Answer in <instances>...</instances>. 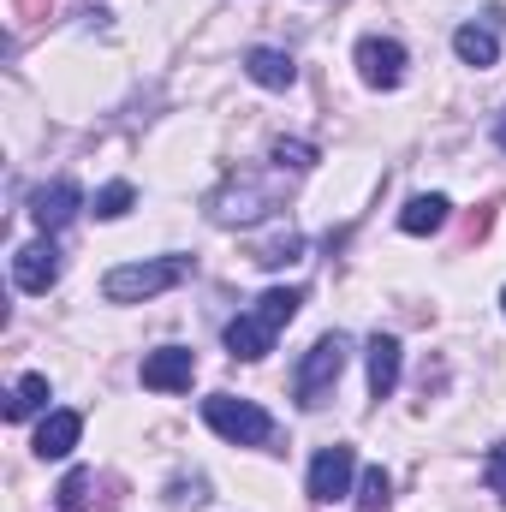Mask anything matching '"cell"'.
<instances>
[{"label": "cell", "mask_w": 506, "mask_h": 512, "mask_svg": "<svg viewBox=\"0 0 506 512\" xmlns=\"http://www.w3.org/2000/svg\"><path fill=\"white\" fill-rule=\"evenodd\" d=\"M185 274H191V256L126 262V268H108V280H102V298H108V304H143V298H161L167 286H179Z\"/></svg>", "instance_id": "1"}, {"label": "cell", "mask_w": 506, "mask_h": 512, "mask_svg": "<svg viewBox=\"0 0 506 512\" xmlns=\"http://www.w3.org/2000/svg\"><path fill=\"white\" fill-rule=\"evenodd\" d=\"M346 364H352V346H346V334H322L310 352H304V364H298V405L304 411H322L328 399H334V382L346 376Z\"/></svg>", "instance_id": "2"}, {"label": "cell", "mask_w": 506, "mask_h": 512, "mask_svg": "<svg viewBox=\"0 0 506 512\" xmlns=\"http://www.w3.org/2000/svg\"><path fill=\"white\" fill-rule=\"evenodd\" d=\"M203 417L215 435H227L233 447H268L274 441V417L256 405V399H233V393H209L203 399Z\"/></svg>", "instance_id": "3"}, {"label": "cell", "mask_w": 506, "mask_h": 512, "mask_svg": "<svg viewBox=\"0 0 506 512\" xmlns=\"http://www.w3.org/2000/svg\"><path fill=\"white\" fill-rule=\"evenodd\" d=\"M352 471H358V453H352L346 441L322 447V453L310 459V501H340V495H352Z\"/></svg>", "instance_id": "4"}, {"label": "cell", "mask_w": 506, "mask_h": 512, "mask_svg": "<svg viewBox=\"0 0 506 512\" xmlns=\"http://www.w3.org/2000/svg\"><path fill=\"white\" fill-rule=\"evenodd\" d=\"M358 78H364L370 90H399V78H405V48H399L393 36H364V42H358Z\"/></svg>", "instance_id": "5"}, {"label": "cell", "mask_w": 506, "mask_h": 512, "mask_svg": "<svg viewBox=\"0 0 506 512\" xmlns=\"http://www.w3.org/2000/svg\"><path fill=\"white\" fill-rule=\"evenodd\" d=\"M274 209V191H262V185H251V179H233L215 203H209V215L221 221V227H251V221H262Z\"/></svg>", "instance_id": "6"}, {"label": "cell", "mask_w": 506, "mask_h": 512, "mask_svg": "<svg viewBox=\"0 0 506 512\" xmlns=\"http://www.w3.org/2000/svg\"><path fill=\"white\" fill-rule=\"evenodd\" d=\"M143 387L149 393H185L191 376H197V358L185 352V346H161V352H143Z\"/></svg>", "instance_id": "7"}, {"label": "cell", "mask_w": 506, "mask_h": 512, "mask_svg": "<svg viewBox=\"0 0 506 512\" xmlns=\"http://www.w3.org/2000/svg\"><path fill=\"white\" fill-rule=\"evenodd\" d=\"M120 477H96V471H72L66 483H60V512H114L120 507Z\"/></svg>", "instance_id": "8"}, {"label": "cell", "mask_w": 506, "mask_h": 512, "mask_svg": "<svg viewBox=\"0 0 506 512\" xmlns=\"http://www.w3.org/2000/svg\"><path fill=\"white\" fill-rule=\"evenodd\" d=\"M78 209H84V191H78V179H54V185L30 191V221H36L42 233H60V227H66Z\"/></svg>", "instance_id": "9"}, {"label": "cell", "mask_w": 506, "mask_h": 512, "mask_svg": "<svg viewBox=\"0 0 506 512\" xmlns=\"http://www.w3.org/2000/svg\"><path fill=\"white\" fill-rule=\"evenodd\" d=\"M12 280H18V292H48L60 280V245L54 239L24 245V251L12 256Z\"/></svg>", "instance_id": "10"}, {"label": "cell", "mask_w": 506, "mask_h": 512, "mask_svg": "<svg viewBox=\"0 0 506 512\" xmlns=\"http://www.w3.org/2000/svg\"><path fill=\"white\" fill-rule=\"evenodd\" d=\"M84 435V417L78 411H48L42 429H36V459H66Z\"/></svg>", "instance_id": "11"}, {"label": "cell", "mask_w": 506, "mask_h": 512, "mask_svg": "<svg viewBox=\"0 0 506 512\" xmlns=\"http://www.w3.org/2000/svg\"><path fill=\"white\" fill-rule=\"evenodd\" d=\"M274 334H280V328H268V322H262V316H233V322H227V352H233V358H268V352H274Z\"/></svg>", "instance_id": "12"}, {"label": "cell", "mask_w": 506, "mask_h": 512, "mask_svg": "<svg viewBox=\"0 0 506 512\" xmlns=\"http://www.w3.org/2000/svg\"><path fill=\"white\" fill-rule=\"evenodd\" d=\"M447 215H453V203H447L441 191H423V197H411V203L399 209V227H405L411 239H429V233L447 227Z\"/></svg>", "instance_id": "13"}, {"label": "cell", "mask_w": 506, "mask_h": 512, "mask_svg": "<svg viewBox=\"0 0 506 512\" xmlns=\"http://www.w3.org/2000/svg\"><path fill=\"white\" fill-rule=\"evenodd\" d=\"M245 72H251V84H262V90H292L298 84L292 54H280V48H251L245 54Z\"/></svg>", "instance_id": "14"}, {"label": "cell", "mask_w": 506, "mask_h": 512, "mask_svg": "<svg viewBox=\"0 0 506 512\" xmlns=\"http://www.w3.org/2000/svg\"><path fill=\"white\" fill-rule=\"evenodd\" d=\"M453 54H459L465 66H495V60H501V36H495L489 24H459V30H453Z\"/></svg>", "instance_id": "15"}, {"label": "cell", "mask_w": 506, "mask_h": 512, "mask_svg": "<svg viewBox=\"0 0 506 512\" xmlns=\"http://www.w3.org/2000/svg\"><path fill=\"white\" fill-rule=\"evenodd\" d=\"M393 387H399V340L393 334H376L370 340V393L387 399Z\"/></svg>", "instance_id": "16"}, {"label": "cell", "mask_w": 506, "mask_h": 512, "mask_svg": "<svg viewBox=\"0 0 506 512\" xmlns=\"http://www.w3.org/2000/svg\"><path fill=\"white\" fill-rule=\"evenodd\" d=\"M298 304H304V292H298V286H268V292L256 298V316H262L268 328H286V322L298 316Z\"/></svg>", "instance_id": "17"}, {"label": "cell", "mask_w": 506, "mask_h": 512, "mask_svg": "<svg viewBox=\"0 0 506 512\" xmlns=\"http://www.w3.org/2000/svg\"><path fill=\"white\" fill-rule=\"evenodd\" d=\"M48 405V376H24V382L6 393V423H24L30 411H42Z\"/></svg>", "instance_id": "18"}, {"label": "cell", "mask_w": 506, "mask_h": 512, "mask_svg": "<svg viewBox=\"0 0 506 512\" xmlns=\"http://www.w3.org/2000/svg\"><path fill=\"white\" fill-rule=\"evenodd\" d=\"M387 495H393L387 471H381V465H370V471H364V483H358V512H381V507H387Z\"/></svg>", "instance_id": "19"}, {"label": "cell", "mask_w": 506, "mask_h": 512, "mask_svg": "<svg viewBox=\"0 0 506 512\" xmlns=\"http://www.w3.org/2000/svg\"><path fill=\"white\" fill-rule=\"evenodd\" d=\"M126 209H131V185H126V179H114V185H102V191H96V215H102V221H120Z\"/></svg>", "instance_id": "20"}, {"label": "cell", "mask_w": 506, "mask_h": 512, "mask_svg": "<svg viewBox=\"0 0 506 512\" xmlns=\"http://www.w3.org/2000/svg\"><path fill=\"white\" fill-rule=\"evenodd\" d=\"M298 251H304V239H298V233H286V239L262 245V251H256L251 262H262V268H286V262H298Z\"/></svg>", "instance_id": "21"}, {"label": "cell", "mask_w": 506, "mask_h": 512, "mask_svg": "<svg viewBox=\"0 0 506 512\" xmlns=\"http://www.w3.org/2000/svg\"><path fill=\"white\" fill-rule=\"evenodd\" d=\"M274 167H316V149L298 143V137H292V143L280 137V143H274Z\"/></svg>", "instance_id": "22"}, {"label": "cell", "mask_w": 506, "mask_h": 512, "mask_svg": "<svg viewBox=\"0 0 506 512\" xmlns=\"http://www.w3.org/2000/svg\"><path fill=\"white\" fill-rule=\"evenodd\" d=\"M489 227H495V203H483L477 215H465V227H459V239H465V245H477V239H483Z\"/></svg>", "instance_id": "23"}, {"label": "cell", "mask_w": 506, "mask_h": 512, "mask_svg": "<svg viewBox=\"0 0 506 512\" xmlns=\"http://www.w3.org/2000/svg\"><path fill=\"white\" fill-rule=\"evenodd\" d=\"M54 6H60V0H12V12H18L24 24H42V18H48Z\"/></svg>", "instance_id": "24"}, {"label": "cell", "mask_w": 506, "mask_h": 512, "mask_svg": "<svg viewBox=\"0 0 506 512\" xmlns=\"http://www.w3.org/2000/svg\"><path fill=\"white\" fill-rule=\"evenodd\" d=\"M489 489L506 501V447H489Z\"/></svg>", "instance_id": "25"}, {"label": "cell", "mask_w": 506, "mask_h": 512, "mask_svg": "<svg viewBox=\"0 0 506 512\" xmlns=\"http://www.w3.org/2000/svg\"><path fill=\"white\" fill-rule=\"evenodd\" d=\"M501 143H506V126H501Z\"/></svg>", "instance_id": "26"}, {"label": "cell", "mask_w": 506, "mask_h": 512, "mask_svg": "<svg viewBox=\"0 0 506 512\" xmlns=\"http://www.w3.org/2000/svg\"><path fill=\"white\" fill-rule=\"evenodd\" d=\"M501 310H506V298H501Z\"/></svg>", "instance_id": "27"}]
</instances>
